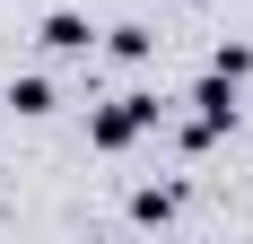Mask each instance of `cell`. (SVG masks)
I'll return each instance as SVG.
<instances>
[{
  "instance_id": "1",
  "label": "cell",
  "mask_w": 253,
  "mask_h": 244,
  "mask_svg": "<svg viewBox=\"0 0 253 244\" xmlns=\"http://www.w3.org/2000/svg\"><path fill=\"white\" fill-rule=\"evenodd\" d=\"M149 122H157V96H123V105H105L87 131H96V148H123V140H140Z\"/></svg>"
},
{
  "instance_id": "2",
  "label": "cell",
  "mask_w": 253,
  "mask_h": 244,
  "mask_svg": "<svg viewBox=\"0 0 253 244\" xmlns=\"http://www.w3.org/2000/svg\"><path fill=\"white\" fill-rule=\"evenodd\" d=\"M44 44L52 52H87V18H79V9H52V18H44Z\"/></svg>"
},
{
  "instance_id": "3",
  "label": "cell",
  "mask_w": 253,
  "mask_h": 244,
  "mask_svg": "<svg viewBox=\"0 0 253 244\" xmlns=\"http://www.w3.org/2000/svg\"><path fill=\"white\" fill-rule=\"evenodd\" d=\"M9 105H18V114H52V87H44V79H18Z\"/></svg>"
}]
</instances>
